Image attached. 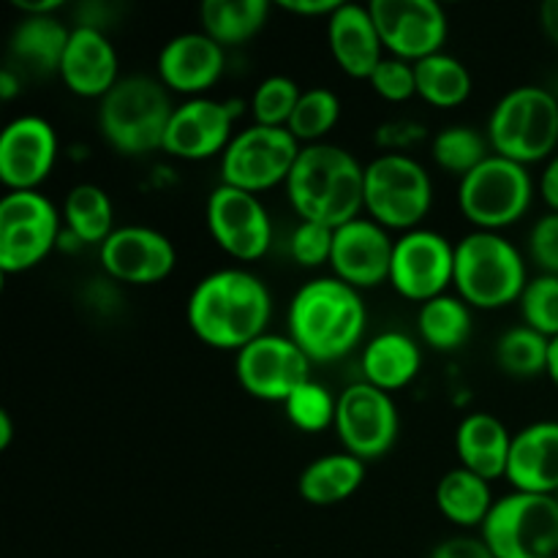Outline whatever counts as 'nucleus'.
Instances as JSON below:
<instances>
[{
    "mask_svg": "<svg viewBox=\"0 0 558 558\" xmlns=\"http://www.w3.org/2000/svg\"><path fill=\"white\" fill-rule=\"evenodd\" d=\"M507 480L521 494L554 496L558 490V423L543 420L512 436Z\"/></svg>",
    "mask_w": 558,
    "mask_h": 558,
    "instance_id": "24",
    "label": "nucleus"
},
{
    "mask_svg": "<svg viewBox=\"0 0 558 558\" xmlns=\"http://www.w3.org/2000/svg\"><path fill=\"white\" fill-rule=\"evenodd\" d=\"M16 90H20V82H16V76L11 74L9 69H5L3 74H0V98H3V101H11V98L16 96Z\"/></svg>",
    "mask_w": 558,
    "mask_h": 558,
    "instance_id": "48",
    "label": "nucleus"
},
{
    "mask_svg": "<svg viewBox=\"0 0 558 558\" xmlns=\"http://www.w3.org/2000/svg\"><path fill=\"white\" fill-rule=\"evenodd\" d=\"M223 65H227L223 47L205 31L180 33L169 38L158 54V80L167 90L196 98L221 80Z\"/></svg>",
    "mask_w": 558,
    "mask_h": 558,
    "instance_id": "21",
    "label": "nucleus"
},
{
    "mask_svg": "<svg viewBox=\"0 0 558 558\" xmlns=\"http://www.w3.org/2000/svg\"><path fill=\"white\" fill-rule=\"evenodd\" d=\"M287 194L303 221L338 229L365 210V167L338 145H308L294 161Z\"/></svg>",
    "mask_w": 558,
    "mask_h": 558,
    "instance_id": "3",
    "label": "nucleus"
},
{
    "mask_svg": "<svg viewBox=\"0 0 558 558\" xmlns=\"http://www.w3.org/2000/svg\"><path fill=\"white\" fill-rule=\"evenodd\" d=\"M539 22H543V31L548 33L550 41L558 47V0H548V3L539 9Z\"/></svg>",
    "mask_w": 558,
    "mask_h": 558,
    "instance_id": "47",
    "label": "nucleus"
},
{
    "mask_svg": "<svg viewBox=\"0 0 558 558\" xmlns=\"http://www.w3.org/2000/svg\"><path fill=\"white\" fill-rule=\"evenodd\" d=\"M534 183L523 163L488 156L458 185V205L477 232H499L526 216Z\"/></svg>",
    "mask_w": 558,
    "mask_h": 558,
    "instance_id": "9",
    "label": "nucleus"
},
{
    "mask_svg": "<svg viewBox=\"0 0 558 558\" xmlns=\"http://www.w3.org/2000/svg\"><path fill=\"white\" fill-rule=\"evenodd\" d=\"M548 354L550 338L529 325L510 327L496 341V363L515 379H534L539 374H548Z\"/></svg>",
    "mask_w": 558,
    "mask_h": 558,
    "instance_id": "34",
    "label": "nucleus"
},
{
    "mask_svg": "<svg viewBox=\"0 0 558 558\" xmlns=\"http://www.w3.org/2000/svg\"><path fill=\"white\" fill-rule=\"evenodd\" d=\"M98 259L109 278L123 283H158L172 276L178 251L172 240L150 227H120L104 240Z\"/></svg>",
    "mask_w": 558,
    "mask_h": 558,
    "instance_id": "18",
    "label": "nucleus"
},
{
    "mask_svg": "<svg viewBox=\"0 0 558 558\" xmlns=\"http://www.w3.org/2000/svg\"><path fill=\"white\" fill-rule=\"evenodd\" d=\"M338 5H341L338 0H287L281 9L303 16H330Z\"/></svg>",
    "mask_w": 558,
    "mask_h": 558,
    "instance_id": "44",
    "label": "nucleus"
},
{
    "mask_svg": "<svg viewBox=\"0 0 558 558\" xmlns=\"http://www.w3.org/2000/svg\"><path fill=\"white\" fill-rule=\"evenodd\" d=\"M529 254L548 276H558V213L539 218L529 234Z\"/></svg>",
    "mask_w": 558,
    "mask_h": 558,
    "instance_id": "42",
    "label": "nucleus"
},
{
    "mask_svg": "<svg viewBox=\"0 0 558 558\" xmlns=\"http://www.w3.org/2000/svg\"><path fill=\"white\" fill-rule=\"evenodd\" d=\"M336 409L338 398H332L330 392L322 385H316L314 379L300 385L298 390L283 401V412H287L289 423H292L294 428L305 430V434H319V430L336 425Z\"/></svg>",
    "mask_w": 558,
    "mask_h": 558,
    "instance_id": "37",
    "label": "nucleus"
},
{
    "mask_svg": "<svg viewBox=\"0 0 558 558\" xmlns=\"http://www.w3.org/2000/svg\"><path fill=\"white\" fill-rule=\"evenodd\" d=\"M300 142L289 134V129H270V125H248L234 134L221 156V180L248 194L276 189L287 183L294 161L300 156Z\"/></svg>",
    "mask_w": 558,
    "mask_h": 558,
    "instance_id": "11",
    "label": "nucleus"
},
{
    "mask_svg": "<svg viewBox=\"0 0 558 558\" xmlns=\"http://www.w3.org/2000/svg\"><path fill=\"white\" fill-rule=\"evenodd\" d=\"M58 158V134L38 114L11 120L0 134V180L9 191H38Z\"/></svg>",
    "mask_w": 558,
    "mask_h": 558,
    "instance_id": "17",
    "label": "nucleus"
},
{
    "mask_svg": "<svg viewBox=\"0 0 558 558\" xmlns=\"http://www.w3.org/2000/svg\"><path fill=\"white\" fill-rule=\"evenodd\" d=\"M368 311L341 278H314L289 303V338L311 363H336L363 341Z\"/></svg>",
    "mask_w": 558,
    "mask_h": 558,
    "instance_id": "2",
    "label": "nucleus"
},
{
    "mask_svg": "<svg viewBox=\"0 0 558 558\" xmlns=\"http://www.w3.org/2000/svg\"><path fill=\"white\" fill-rule=\"evenodd\" d=\"M510 447L512 436L507 425L488 412L469 414L456 430V450L461 466L483 477L485 483L507 477Z\"/></svg>",
    "mask_w": 558,
    "mask_h": 558,
    "instance_id": "25",
    "label": "nucleus"
},
{
    "mask_svg": "<svg viewBox=\"0 0 558 558\" xmlns=\"http://www.w3.org/2000/svg\"><path fill=\"white\" fill-rule=\"evenodd\" d=\"M436 507L447 521L463 529L483 526L488 512L494 510L490 485L469 469H450L436 485Z\"/></svg>",
    "mask_w": 558,
    "mask_h": 558,
    "instance_id": "28",
    "label": "nucleus"
},
{
    "mask_svg": "<svg viewBox=\"0 0 558 558\" xmlns=\"http://www.w3.org/2000/svg\"><path fill=\"white\" fill-rule=\"evenodd\" d=\"M371 87L379 93L385 101L401 104L417 96V80H414V63L398 58H385L376 65L374 76H371Z\"/></svg>",
    "mask_w": 558,
    "mask_h": 558,
    "instance_id": "41",
    "label": "nucleus"
},
{
    "mask_svg": "<svg viewBox=\"0 0 558 558\" xmlns=\"http://www.w3.org/2000/svg\"><path fill=\"white\" fill-rule=\"evenodd\" d=\"M210 238L240 262H256L272 243V223L262 199L248 191L221 183L205 207Z\"/></svg>",
    "mask_w": 558,
    "mask_h": 558,
    "instance_id": "15",
    "label": "nucleus"
},
{
    "mask_svg": "<svg viewBox=\"0 0 558 558\" xmlns=\"http://www.w3.org/2000/svg\"><path fill=\"white\" fill-rule=\"evenodd\" d=\"M338 118H341V101H338L336 93L327 90V87H311L300 96L287 129L294 140L305 142V147L319 145L336 129Z\"/></svg>",
    "mask_w": 558,
    "mask_h": 558,
    "instance_id": "36",
    "label": "nucleus"
},
{
    "mask_svg": "<svg viewBox=\"0 0 558 558\" xmlns=\"http://www.w3.org/2000/svg\"><path fill=\"white\" fill-rule=\"evenodd\" d=\"M420 365H423V352L409 332H379L363 349V381L385 392L412 385L420 374Z\"/></svg>",
    "mask_w": 558,
    "mask_h": 558,
    "instance_id": "26",
    "label": "nucleus"
},
{
    "mask_svg": "<svg viewBox=\"0 0 558 558\" xmlns=\"http://www.w3.org/2000/svg\"><path fill=\"white\" fill-rule=\"evenodd\" d=\"M267 0H205L199 9L202 27L221 47H238L265 27Z\"/></svg>",
    "mask_w": 558,
    "mask_h": 558,
    "instance_id": "30",
    "label": "nucleus"
},
{
    "mask_svg": "<svg viewBox=\"0 0 558 558\" xmlns=\"http://www.w3.org/2000/svg\"><path fill=\"white\" fill-rule=\"evenodd\" d=\"M518 303H521L523 325L554 341L558 336V276L543 272L529 281Z\"/></svg>",
    "mask_w": 558,
    "mask_h": 558,
    "instance_id": "39",
    "label": "nucleus"
},
{
    "mask_svg": "<svg viewBox=\"0 0 558 558\" xmlns=\"http://www.w3.org/2000/svg\"><path fill=\"white\" fill-rule=\"evenodd\" d=\"M548 376L554 379V385L558 387V336L550 341V354H548Z\"/></svg>",
    "mask_w": 558,
    "mask_h": 558,
    "instance_id": "50",
    "label": "nucleus"
},
{
    "mask_svg": "<svg viewBox=\"0 0 558 558\" xmlns=\"http://www.w3.org/2000/svg\"><path fill=\"white\" fill-rule=\"evenodd\" d=\"M234 109L216 98L196 96L174 107L169 120L167 136H163V153L185 161H205L229 147L234 125Z\"/></svg>",
    "mask_w": 558,
    "mask_h": 558,
    "instance_id": "20",
    "label": "nucleus"
},
{
    "mask_svg": "<svg viewBox=\"0 0 558 558\" xmlns=\"http://www.w3.org/2000/svg\"><path fill=\"white\" fill-rule=\"evenodd\" d=\"M398 407L390 392L354 381L338 396L336 434L343 450L360 461L387 456L398 439Z\"/></svg>",
    "mask_w": 558,
    "mask_h": 558,
    "instance_id": "12",
    "label": "nucleus"
},
{
    "mask_svg": "<svg viewBox=\"0 0 558 558\" xmlns=\"http://www.w3.org/2000/svg\"><path fill=\"white\" fill-rule=\"evenodd\" d=\"M185 316L202 343L240 352L267 332L272 300L259 276L240 267H227L196 283Z\"/></svg>",
    "mask_w": 558,
    "mask_h": 558,
    "instance_id": "1",
    "label": "nucleus"
},
{
    "mask_svg": "<svg viewBox=\"0 0 558 558\" xmlns=\"http://www.w3.org/2000/svg\"><path fill=\"white\" fill-rule=\"evenodd\" d=\"M58 74L63 76L71 93L101 101L120 82L118 52H114L107 33L82 25L71 27L69 47H65Z\"/></svg>",
    "mask_w": 558,
    "mask_h": 558,
    "instance_id": "22",
    "label": "nucleus"
},
{
    "mask_svg": "<svg viewBox=\"0 0 558 558\" xmlns=\"http://www.w3.org/2000/svg\"><path fill=\"white\" fill-rule=\"evenodd\" d=\"M368 9L392 58L417 63L445 47L447 14L434 0H371Z\"/></svg>",
    "mask_w": 558,
    "mask_h": 558,
    "instance_id": "16",
    "label": "nucleus"
},
{
    "mask_svg": "<svg viewBox=\"0 0 558 558\" xmlns=\"http://www.w3.org/2000/svg\"><path fill=\"white\" fill-rule=\"evenodd\" d=\"M327 44L341 65L343 74L352 80H371L376 65L381 63V44L376 22L371 16L368 5L341 3L330 16H327Z\"/></svg>",
    "mask_w": 558,
    "mask_h": 558,
    "instance_id": "23",
    "label": "nucleus"
},
{
    "mask_svg": "<svg viewBox=\"0 0 558 558\" xmlns=\"http://www.w3.org/2000/svg\"><path fill=\"white\" fill-rule=\"evenodd\" d=\"M480 529L496 558H558L556 496L512 490L494 501Z\"/></svg>",
    "mask_w": 558,
    "mask_h": 558,
    "instance_id": "8",
    "label": "nucleus"
},
{
    "mask_svg": "<svg viewBox=\"0 0 558 558\" xmlns=\"http://www.w3.org/2000/svg\"><path fill=\"white\" fill-rule=\"evenodd\" d=\"M456 278V245L430 229H412L396 240L390 267V283L401 298L412 303L447 294Z\"/></svg>",
    "mask_w": 558,
    "mask_h": 558,
    "instance_id": "13",
    "label": "nucleus"
},
{
    "mask_svg": "<svg viewBox=\"0 0 558 558\" xmlns=\"http://www.w3.org/2000/svg\"><path fill=\"white\" fill-rule=\"evenodd\" d=\"M365 480V461L349 452H332L311 461L298 480V490L308 505L332 507L357 494Z\"/></svg>",
    "mask_w": 558,
    "mask_h": 558,
    "instance_id": "27",
    "label": "nucleus"
},
{
    "mask_svg": "<svg viewBox=\"0 0 558 558\" xmlns=\"http://www.w3.org/2000/svg\"><path fill=\"white\" fill-rule=\"evenodd\" d=\"M14 5L22 11V16H49L63 9L60 0H14Z\"/></svg>",
    "mask_w": 558,
    "mask_h": 558,
    "instance_id": "46",
    "label": "nucleus"
},
{
    "mask_svg": "<svg viewBox=\"0 0 558 558\" xmlns=\"http://www.w3.org/2000/svg\"><path fill=\"white\" fill-rule=\"evenodd\" d=\"M63 221L71 238L80 245H98L114 232V207L104 189L80 183L69 191L63 207Z\"/></svg>",
    "mask_w": 558,
    "mask_h": 558,
    "instance_id": "31",
    "label": "nucleus"
},
{
    "mask_svg": "<svg viewBox=\"0 0 558 558\" xmlns=\"http://www.w3.org/2000/svg\"><path fill=\"white\" fill-rule=\"evenodd\" d=\"M392 251H396V240H390L385 227L371 218H354L336 229L330 265L336 278L357 292L376 289L390 281Z\"/></svg>",
    "mask_w": 558,
    "mask_h": 558,
    "instance_id": "19",
    "label": "nucleus"
},
{
    "mask_svg": "<svg viewBox=\"0 0 558 558\" xmlns=\"http://www.w3.org/2000/svg\"><path fill=\"white\" fill-rule=\"evenodd\" d=\"M172 112L161 80L145 74L120 76L118 85L98 101V129L123 156H145L163 147Z\"/></svg>",
    "mask_w": 558,
    "mask_h": 558,
    "instance_id": "4",
    "label": "nucleus"
},
{
    "mask_svg": "<svg viewBox=\"0 0 558 558\" xmlns=\"http://www.w3.org/2000/svg\"><path fill=\"white\" fill-rule=\"evenodd\" d=\"M539 194L548 202L550 213H558V153L545 163V172L539 178Z\"/></svg>",
    "mask_w": 558,
    "mask_h": 558,
    "instance_id": "45",
    "label": "nucleus"
},
{
    "mask_svg": "<svg viewBox=\"0 0 558 558\" xmlns=\"http://www.w3.org/2000/svg\"><path fill=\"white\" fill-rule=\"evenodd\" d=\"M414 80H417V96L441 109L461 107L472 93L469 69L447 52H436L430 58L417 60Z\"/></svg>",
    "mask_w": 558,
    "mask_h": 558,
    "instance_id": "33",
    "label": "nucleus"
},
{
    "mask_svg": "<svg viewBox=\"0 0 558 558\" xmlns=\"http://www.w3.org/2000/svg\"><path fill=\"white\" fill-rule=\"evenodd\" d=\"M490 150L494 147H490L488 136L480 134L472 125H447L430 142V156H434L436 167L450 174H458L461 180L472 169H477L485 158L494 156Z\"/></svg>",
    "mask_w": 558,
    "mask_h": 558,
    "instance_id": "35",
    "label": "nucleus"
},
{
    "mask_svg": "<svg viewBox=\"0 0 558 558\" xmlns=\"http://www.w3.org/2000/svg\"><path fill=\"white\" fill-rule=\"evenodd\" d=\"M234 371L248 396L283 403L300 385L311 379V360L289 336L265 332L240 349Z\"/></svg>",
    "mask_w": 558,
    "mask_h": 558,
    "instance_id": "14",
    "label": "nucleus"
},
{
    "mask_svg": "<svg viewBox=\"0 0 558 558\" xmlns=\"http://www.w3.org/2000/svg\"><path fill=\"white\" fill-rule=\"evenodd\" d=\"M71 31L54 14L22 16L11 33V54L36 71H60Z\"/></svg>",
    "mask_w": 558,
    "mask_h": 558,
    "instance_id": "29",
    "label": "nucleus"
},
{
    "mask_svg": "<svg viewBox=\"0 0 558 558\" xmlns=\"http://www.w3.org/2000/svg\"><path fill=\"white\" fill-rule=\"evenodd\" d=\"M417 332L436 352H456L472 336V311L461 298L441 294L420 305Z\"/></svg>",
    "mask_w": 558,
    "mask_h": 558,
    "instance_id": "32",
    "label": "nucleus"
},
{
    "mask_svg": "<svg viewBox=\"0 0 558 558\" xmlns=\"http://www.w3.org/2000/svg\"><path fill=\"white\" fill-rule=\"evenodd\" d=\"M300 96H303V90H300V85L294 80L281 74L267 76L265 82H259V87L254 90V98H251V114H254L256 125L287 129Z\"/></svg>",
    "mask_w": 558,
    "mask_h": 558,
    "instance_id": "38",
    "label": "nucleus"
},
{
    "mask_svg": "<svg viewBox=\"0 0 558 558\" xmlns=\"http://www.w3.org/2000/svg\"><path fill=\"white\" fill-rule=\"evenodd\" d=\"M554 496H556V501H558V490H556V494H554Z\"/></svg>",
    "mask_w": 558,
    "mask_h": 558,
    "instance_id": "51",
    "label": "nucleus"
},
{
    "mask_svg": "<svg viewBox=\"0 0 558 558\" xmlns=\"http://www.w3.org/2000/svg\"><path fill=\"white\" fill-rule=\"evenodd\" d=\"M430 558H496L483 537H450L434 548Z\"/></svg>",
    "mask_w": 558,
    "mask_h": 558,
    "instance_id": "43",
    "label": "nucleus"
},
{
    "mask_svg": "<svg viewBox=\"0 0 558 558\" xmlns=\"http://www.w3.org/2000/svg\"><path fill=\"white\" fill-rule=\"evenodd\" d=\"M11 436H14V425H11V414L0 412V450L11 445Z\"/></svg>",
    "mask_w": 558,
    "mask_h": 558,
    "instance_id": "49",
    "label": "nucleus"
},
{
    "mask_svg": "<svg viewBox=\"0 0 558 558\" xmlns=\"http://www.w3.org/2000/svg\"><path fill=\"white\" fill-rule=\"evenodd\" d=\"M332 238H336V229L325 227V223L300 221V227L292 232V240H289L292 259L300 267L325 265L332 256Z\"/></svg>",
    "mask_w": 558,
    "mask_h": 558,
    "instance_id": "40",
    "label": "nucleus"
},
{
    "mask_svg": "<svg viewBox=\"0 0 558 558\" xmlns=\"http://www.w3.org/2000/svg\"><path fill=\"white\" fill-rule=\"evenodd\" d=\"M526 283L521 251L499 232H472L456 245L452 287L472 308L496 311L518 303Z\"/></svg>",
    "mask_w": 558,
    "mask_h": 558,
    "instance_id": "5",
    "label": "nucleus"
},
{
    "mask_svg": "<svg viewBox=\"0 0 558 558\" xmlns=\"http://www.w3.org/2000/svg\"><path fill=\"white\" fill-rule=\"evenodd\" d=\"M60 216L41 191H9L0 199V270L25 272L60 243Z\"/></svg>",
    "mask_w": 558,
    "mask_h": 558,
    "instance_id": "10",
    "label": "nucleus"
},
{
    "mask_svg": "<svg viewBox=\"0 0 558 558\" xmlns=\"http://www.w3.org/2000/svg\"><path fill=\"white\" fill-rule=\"evenodd\" d=\"M434 205V183L407 153H381L365 167V213L385 229L412 232Z\"/></svg>",
    "mask_w": 558,
    "mask_h": 558,
    "instance_id": "7",
    "label": "nucleus"
},
{
    "mask_svg": "<svg viewBox=\"0 0 558 558\" xmlns=\"http://www.w3.org/2000/svg\"><path fill=\"white\" fill-rule=\"evenodd\" d=\"M488 140L496 156L523 167L554 158L558 145V98L537 85L512 87L490 112Z\"/></svg>",
    "mask_w": 558,
    "mask_h": 558,
    "instance_id": "6",
    "label": "nucleus"
}]
</instances>
